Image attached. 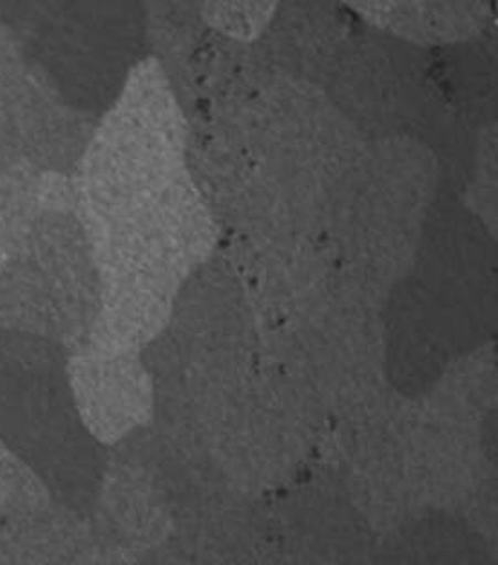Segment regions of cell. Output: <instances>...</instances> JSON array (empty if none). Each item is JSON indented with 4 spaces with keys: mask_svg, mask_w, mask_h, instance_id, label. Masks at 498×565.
<instances>
[{
    "mask_svg": "<svg viewBox=\"0 0 498 565\" xmlns=\"http://www.w3.org/2000/svg\"><path fill=\"white\" fill-rule=\"evenodd\" d=\"M390 388L423 397L455 361L494 343L495 234L457 192L441 188L412 267L383 303Z\"/></svg>",
    "mask_w": 498,
    "mask_h": 565,
    "instance_id": "obj_1",
    "label": "cell"
},
{
    "mask_svg": "<svg viewBox=\"0 0 498 565\" xmlns=\"http://www.w3.org/2000/svg\"><path fill=\"white\" fill-rule=\"evenodd\" d=\"M231 131L267 167L297 228L327 236L358 188L370 141L321 87L276 73Z\"/></svg>",
    "mask_w": 498,
    "mask_h": 565,
    "instance_id": "obj_2",
    "label": "cell"
},
{
    "mask_svg": "<svg viewBox=\"0 0 498 565\" xmlns=\"http://www.w3.org/2000/svg\"><path fill=\"white\" fill-rule=\"evenodd\" d=\"M441 188L437 158L421 141H370L358 188L322 237L339 287L383 307L412 267Z\"/></svg>",
    "mask_w": 498,
    "mask_h": 565,
    "instance_id": "obj_3",
    "label": "cell"
},
{
    "mask_svg": "<svg viewBox=\"0 0 498 565\" xmlns=\"http://www.w3.org/2000/svg\"><path fill=\"white\" fill-rule=\"evenodd\" d=\"M0 22L25 64L78 111L100 118L146 61V10L138 2H0Z\"/></svg>",
    "mask_w": 498,
    "mask_h": 565,
    "instance_id": "obj_4",
    "label": "cell"
},
{
    "mask_svg": "<svg viewBox=\"0 0 498 565\" xmlns=\"http://www.w3.org/2000/svg\"><path fill=\"white\" fill-rule=\"evenodd\" d=\"M330 423L307 379L283 353L263 352L248 383L203 434V446L237 491L282 493L327 446Z\"/></svg>",
    "mask_w": 498,
    "mask_h": 565,
    "instance_id": "obj_5",
    "label": "cell"
},
{
    "mask_svg": "<svg viewBox=\"0 0 498 565\" xmlns=\"http://www.w3.org/2000/svg\"><path fill=\"white\" fill-rule=\"evenodd\" d=\"M186 115L163 71L147 56L96 124L73 174L76 211L106 222L186 172Z\"/></svg>",
    "mask_w": 498,
    "mask_h": 565,
    "instance_id": "obj_6",
    "label": "cell"
},
{
    "mask_svg": "<svg viewBox=\"0 0 498 565\" xmlns=\"http://www.w3.org/2000/svg\"><path fill=\"white\" fill-rule=\"evenodd\" d=\"M100 307V274L76 209H44L0 263V330L86 349Z\"/></svg>",
    "mask_w": 498,
    "mask_h": 565,
    "instance_id": "obj_7",
    "label": "cell"
},
{
    "mask_svg": "<svg viewBox=\"0 0 498 565\" xmlns=\"http://www.w3.org/2000/svg\"><path fill=\"white\" fill-rule=\"evenodd\" d=\"M66 353L0 369V445L41 479L55 502L87 516L106 465L71 397Z\"/></svg>",
    "mask_w": 498,
    "mask_h": 565,
    "instance_id": "obj_8",
    "label": "cell"
},
{
    "mask_svg": "<svg viewBox=\"0 0 498 565\" xmlns=\"http://www.w3.org/2000/svg\"><path fill=\"white\" fill-rule=\"evenodd\" d=\"M86 227L102 290L171 301L183 281L220 247L216 223L186 172L163 191Z\"/></svg>",
    "mask_w": 498,
    "mask_h": 565,
    "instance_id": "obj_9",
    "label": "cell"
},
{
    "mask_svg": "<svg viewBox=\"0 0 498 565\" xmlns=\"http://www.w3.org/2000/svg\"><path fill=\"white\" fill-rule=\"evenodd\" d=\"M383 307L345 288L283 353L307 379L330 429L356 419L392 394L386 375Z\"/></svg>",
    "mask_w": 498,
    "mask_h": 565,
    "instance_id": "obj_10",
    "label": "cell"
},
{
    "mask_svg": "<svg viewBox=\"0 0 498 565\" xmlns=\"http://www.w3.org/2000/svg\"><path fill=\"white\" fill-rule=\"evenodd\" d=\"M432 51L359 22L322 92L368 141L413 138L432 95Z\"/></svg>",
    "mask_w": 498,
    "mask_h": 565,
    "instance_id": "obj_11",
    "label": "cell"
},
{
    "mask_svg": "<svg viewBox=\"0 0 498 565\" xmlns=\"http://www.w3.org/2000/svg\"><path fill=\"white\" fill-rule=\"evenodd\" d=\"M187 126L186 174L220 243L257 247L303 234L282 189L242 137L214 124Z\"/></svg>",
    "mask_w": 498,
    "mask_h": 565,
    "instance_id": "obj_12",
    "label": "cell"
},
{
    "mask_svg": "<svg viewBox=\"0 0 498 565\" xmlns=\"http://www.w3.org/2000/svg\"><path fill=\"white\" fill-rule=\"evenodd\" d=\"M220 248L245 285L263 352L293 343L338 288L332 256L319 237L290 234L257 247Z\"/></svg>",
    "mask_w": 498,
    "mask_h": 565,
    "instance_id": "obj_13",
    "label": "cell"
},
{
    "mask_svg": "<svg viewBox=\"0 0 498 565\" xmlns=\"http://www.w3.org/2000/svg\"><path fill=\"white\" fill-rule=\"evenodd\" d=\"M399 440L417 513L464 516L495 480L491 435L441 414L421 397L401 401Z\"/></svg>",
    "mask_w": 498,
    "mask_h": 565,
    "instance_id": "obj_14",
    "label": "cell"
},
{
    "mask_svg": "<svg viewBox=\"0 0 498 565\" xmlns=\"http://www.w3.org/2000/svg\"><path fill=\"white\" fill-rule=\"evenodd\" d=\"M403 395L384 397L356 419L330 429V468L379 541L417 515L399 440ZM325 446V448H327Z\"/></svg>",
    "mask_w": 498,
    "mask_h": 565,
    "instance_id": "obj_15",
    "label": "cell"
},
{
    "mask_svg": "<svg viewBox=\"0 0 498 565\" xmlns=\"http://www.w3.org/2000/svg\"><path fill=\"white\" fill-rule=\"evenodd\" d=\"M98 118L62 100L25 61L0 76V149L47 177L73 178Z\"/></svg>",
    "mask_w": 498,
    "mask_h": 565,
    "instance_id": "obj_16",
    "label": "cell"
},
{
    "mask_svg": "<svg viewBox=\"0 0 498 565\" xmlns=\"http://www.w3.org/2000/svg\"><path fill=\"white\" fill-rule=\"evenodd\" d=\"M87 522L100 565H131L172 535L166 494L129 440L107 449Z\"/></svg>",
    "mask_w": 498,
    "mask_h": 565,
    "instance_id": "obj_17",
    "label": "cell"
},
{
    "mask_svg": "<svg viewBox=\"0 0 498 565\" xmlns=\"http://www.w3.org/2000/svg\"><path fill=\"white\" fill-rule=\"evenodd\" d=\"M288 539L319 565H372L379 536L330 465L314 462L276 494Z\"/></svg>",
    "mask_w": 498,
    "mask_h": 565,
    "instance_id": "obj_18",
    "label": "cell"
},
{
    "mask_svg": "<svg viewBox=\"0 0 498 565\" xmlns=\"http://www.w3.org/2000/svg\"><path fill=\"white\" fill-rule=\"evenodd\" d=\"M166 332L191 349L262 353L247 290L222 248L183 281L172 301Z\"/></svg>",
    "mask_w": 498,
    "mask_h": 565,
    "instance_id": "obj_19",
    "label": "cell"
},
{
    "mask_svg": "<svg viewBox=\"0 0 498 565\" xmlns=\"http://www.w3.org/2000/svg\"><path fill=\"white\" fill-rule=\"evenodd\" d=\"M76 412L91 437L109 449L155 417V384L140 353L102 355L81 350L66 359Z\"/></svg>",
    "mask_w": 498,
    "mask_h": 565,
    "instance_id": "obj_20",
    "label": "cell"
},
{
    "mask_svg": "<svg viewBox=\"0 0 498 565\" xmlns=\"http://www.w3.org/2000/svg\"><path fill=\"white\" fill-rule=\"evenodd\" d=\"M358 25V17L348 6L283 2L276 6L256 46L279 75L322 87Z\"/></svg>",
    "mask_w": 498,
    "mask_h": 565,
    "instance_id": "obj_21",
    "label": "cell"
},
{
    "mask_svg": "<svg viewBox=\"0 0 498 565\" xmlns=\"http://www.w3.org/2000/svg\"><path fill=\"white\" fill-rule=\"evenodd\" d=\"M348 10L362 24L426 51L471 41L488 31L494 22V6L488 2L390 0L356 2L348 4Z\"/></svg>",
    "mask_w": 498,
    "mask_h": 565,
    "instance_id": "obj_22",
    "label": "cell"
},
{
    "mask_svg": "<svg viewBox=\"0 0 498 565\" xmlns=\"http://www.w3.org/2000/svg\"><path fill=\"white\" fill-rule=\"evenodd\" d=\"M372 565H495L491 541L457 513L424 511L379 541Z\"/></svg>",
    "mask_w": 498,
    "mask_h": 565,
    "instance_id": "obj_23",
    "label": "cell"
},
{
    "mask_svg": "<svg viewBox=\"0 0 498 565\" xmlns=\"http://www.w3.org/2000/svg\"><path fill=\"white\" fill-rule=\"evenodd\" d=\"M0 565H100L87 516L59 502L0 531Z\"/></svg>",
    "mask_w": 498,
    "mask_h": 565,
    "instance_id": "obj_24",
    "label": "cell"
},
{
    "mask_svg": "<svg viewBox=\"0 0 498 565\" xmlns=\"http://www.w3.org/2000/svg\"><path fill=\"white\" fill-rule=\"evenodd\" d=\"M432 75L446 100L475 129L497 117V31L457 46L432 51Z\"/></svg>",
    "mask_w": 498,
    "mask_h": 565,
    "instance_id": "obj_25",
    "label": "cell"
},
{
    "mask_svg": "<svg viewBox=\"0 0 498 565\" xmlns=\"http://www.w3.org/2000/svg\"><path fill=\"white\" fill-rule=\"evenodd\" d=\"M480 434L491 435L497 412V350L495 343L464 355L421 397Z\"/></svg>",
    "mask_w": 498,
    "mask_h": 565,
    "instance_id": "obj_26",
    "label": "cell"
},
{
    "mask_svg": "<svg viewBox=\"0 0 498 565\" xmlns=\"http://www.w3.org/2000/svg\"><path fill=\"white\" fill-rule=\"evenodd\" d=\"M202 2H149L146 10L147 51L171 82L205 35Z\"/></svg>",
    "mask_w": 498,
    "mask_h": 565,
    "instance_id": "obj_27",
    "label": "cell"
},
{
    "mask_svg": "<svg viewBox=\"0 0 498 565\" xmlns=\"http://www.w3.org/2000/svg\"><path fill=\"white\" fill-rule=\"evenodd\" d=\"M55 502L22 460L0 445V531L35 515Z\"/></svg>",
    "mask_w": 498,
    "mask_h": 565,
    "instance_id": "obj_28",
    "label": "cell"
},
{
    "mask_svg": "<svg viewBox=\"0 0 498 565\" xmlns=\"http://www.w3.org/2000/svg\"><path fill=\"white\" fill-rule=\"evenodd\" d=\"M458 198L491 233H497V126L495 124L478 131L474 162Z\"/></svg>",
    "mask_w": 498,
    "mask_h": 565,
    "instance_id": "obj_29",
    "label": "cell"
},
{
    "mask_svg": "<svg viewBox=\"0 0 498 565\" xmlns=\"http://www.w3.org/2000/svg\"><path fill=\"white\" fill-rule=\"evenodd\" d=\"M276 2H202L206 28L232 41L256 44L267 30Z\"/></svg>",
    "mask_w": 498,
    "mask_h": 565,
    "instance_id": "obj_30",
    "label": "cell"
},
{
    "mask_svg": "<svg viewBox=\"0 0 498 565\" xmlns=\"http://www.w3.org/2000/svg\"><path fill=\"white\" fill-rule=\"evenodd\" d=\"M131 565H200L197 558L186 550V545L171 535L161 544L155 545L138 556Z\"/></svg>",
    "mask_w": 498,
    "mask_h": 565,
    "instance_id": "obj_31",
    "label": "cell"
},
{
    "mask_svg": "<svg viewBox=\"0 0 498 565\" xmlns=\"http://www.w3.org/2000/svg\"><path fill=\"white\" fill-rule=\"evenodd\" d=\"M22 61L24 56H22L21 42L8 25L0 22V76L19 66Z\"/></svg>",
    "mask_w": 498,
    "mask_h": 565,
    "instance_id": "obj_32",
    "label": "cell"
}]
</instances>
